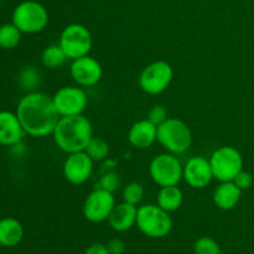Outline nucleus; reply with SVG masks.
Segmentation results:
<instances>
[{"mask_svg": "<svg viewBox=\"0 0 254 254\" xmlns=\"http://www.w3.org/2000/svg\"><path fill=\"white\" fill-rule=\"evenodd\" d=\"M16 114L27 135L44 138L54 133L60 114L52 97L44 92H29L19 101Z\"/></svg>", "mask_w": 254, "mask_h": 254, "instance_id": "1", "label": "nucleus"}, {"mask_svg": "<svg viewBox=\"0 0 254 254\" xmlns=\"http://www.w3.org/2000/svg\"><path fill=\"white\" fill-rule=\"evenodd\" d=\"M54 141L57 148L66 154L84 151L93 138L92 123L83 114L61 117L55 128Z\"/></svg>", "mask_w": 254, "mask_h": 254, "instance_id": "2", "label": "nucleus"}, {"mask_svg": "<svg viewBox=\"0 0 254 254\" xmlns=\"http://www.w3.org/2000/svg\"><path fill=\"white\" fill-rule=\"evenodd\" d=\"M158 141L168 153L179 155L192 145V131L181 119L168 118L158 127Z\"/></svg>", "mask_w": 254, "mask_h": 254, "instance_id": "3", "label": "nucleus"}, {"mask_svg": "<svg viewBox=\"0 0 254 254\" xmlns=\"http://www.w3.org/2000/svg\"><path fill=\"white\" fill-rule=\"evenodd\" d=\"M11 22L22 34H39L49 24V12L41 2L24 0L15 6Z\"/></svg>", "mask_w": 254, "mask_h": 254, "instance_id": "4", "label": "nucleus"}, {"mask_svg": "<svg viewBox=\"0 0 254 254\" xmlns=\"http://www.w3.org/2000/svg\"><path fill=\"white\" fill-rule=\"evenodd\" d=\"M136 227L149 238H164L173 230L170 213L158 205H143L138 207Z\"/></svg>", "mask_w": 254, "mask_h": 254, "instance_id": "5", "label": "nucleus"}, {"mask_svg": "<svg viewBox=\"0 0 254 254\" xmlns=\"http://www.w3.org/2000/svg\"><path fill=\"white\" fill-rule=\"evenodd\" d=\"M213 176L220 183L233 181L243 170V156L232 145H222L216 149L210 158Z\"/></svg>", "mask_w": 254, "mask_h": 254, "instance_id": "6", "label": "nucleus"}, {"mask_svg": "<svg viewBox=\"0 0 254 254\" xmlns=\"http://www.w3.org/2000/svg\"><path fill=\"white\" fill-rule=\"evenodd\" d=\"M59 45L64 51L67 59L76 60L89 55L93 46V39L88 27L73 22L62 30Z\"/></svg>", "mask_w": 254, "mask_h": 254, "instance_id": "7", "label": "nucleus"}, {"mask_svg": "<svg viewBox=\"0 0 254 254\" xmlns=\"http://www.w3.org/2000/svg\"><path fill=\"white\" fill-rule=\"evenodd\" d=\"M174 78V68L169 62L159 60L143 68L138 78L141 91L150 96H158L169 88Z\"/></svg>", "mask_w": 254, "mask_h": 254, "instance_id": "8", "label": "nucleus"}, {"mask_svg": "<svg viewBox=\"0 0 254 254\" xmlns=\"http://www.w3.org/2000/svg\"><path fill=\"white\" fill-rule=\"evenodd\" d=\"M183 170L184 165L178 156L170 153L159 154L149 165V175L159 188L179 185L183 180Z\"/></svg>", "mask_w": 254, "mask_h": 254, "instance_id": "9", "label": "nucleus"}, {"mask_svg": "<svg viewBox=\"0 0 254 254\" xmlns=\"http://www.w3.org/2000/svg\"><path fill=\"white\" fill-rule=\"evenodd\" d=\"M116 205L114 193L101 188H96L87 195L82 212H83L84 218L89 222L101 223L108 220Z\"/></svg>", "mask_w": 254, "mask_h": 254, "instance_id": "10", "label": "nucleus"}, {"mask_svg": "<svg viewBox=\"0 0 254 254\" xmlns=\"http://www.w3.org/2000/svg\"><path fill=\"white\" fill-rule=\"evenodd\" d=\"M52 101L60 117H71L83 114L88 97L82 87L64 86L52 96Z\"/></svg>", "mask_w": 254, "mask_h": 254, "instance_id": "11", "label": "nucleus"}, {"mask_svg": "<svg viewBox=\"0 0 254 254\" xmlns=\"http://www.w3.org/2000/svg\"><path fill=\"white\" fill-rule=\"evenodd\" d=\"M94 168V161L86 151L67 154L66 160L62 165V173L67 183L79 186L89 180Z\"/></svg>", "mask_w": 254, "mask_h": 254, "instance_id": "12", "label": "nucleus"}, {"mask_svg": "<svg viewBox=\"0 0 254 254\" xmlns=\"http://www.w3.org/2000/svg\"><path fill=\"white\" fill-rule=\"evenodd\" d=\"M72 79L79 87H93L101 82L103 77V67L101 62L91 55L72 60L69 66Z\"/></svg>", "mask_w": 254, "mask_h": 254, "instance_id": "13", "label": "nucleus"}, {"mask_svg": "<svg viewBox=\"0 0 254 254\" xmlns=\"http://www.w3.org/2000/svg\"><path fill=\"white\" fill-rule=\"evenodd\" d=\"M183 179L192 189H205L210 185L215 179L210 159H206L205 156H193L189 159L184 165Z\"/></svg>", "mask_w": 254, "mask_h": 254, "instance_id": "14", "label": "nucleus"}, {"mask_svg": "<svg viewBox=\"0 0 254 254\" xmlns=\"http://www.w3.org/2000/svg\"><path fill=\"white\" fill-rule=\"evenodd\" d=\"M25 134L16 112L0 111V145L11 148L21 143Z\"/></svg>", "mask_w": 254, "mask_h": 254, "instance_id": "15", "label": "nucleus"}, {"mask_svg": "<svg viewBox=\"0 0 254 254\" xmlns=\"http://www.w3.org/2000/svg\"><path fill=\"white\" fill-rule=\"evenodd\" d=\"M128 140L134 148L140 150L150 148L158 140V127L149 119H140L129 129Z\"/></svg>", "mask_w": 254, "mask_h": 254, "instance_id": "16", "label": "nucleus"}, {"mask_svg": "<svg viewBox=\"0 0 254 254\" xmlns=\"http://www.w3.org/2000/svg\"><path fill=\"white\" fill-rule=\"evenodd\" d=\"M136 215H138V206L123 201L114 206L107 221L112 230L116 232H126L136 225Z\"/></svg>", "mask_w": 254, "mask_h": 254, "instance_id": "17", "label": "nucleus"}, {"mask_svg": "<svg viewBox=\"0 0 254 254\" xmlns=\"http://www.w3.org/2000/svg\"><path fill=\"white\" fill-rule=\"evenodd\" d=\"M242 192L243 191L233 181H223L213 191V203L220 210H233L240 203Z\"/></svg>", "mask_w": 254, "mask_h": 254, "instance_id": "18", "label": "nucleus"}, {"mask_svg": "<svg viewBox=\"0 0 254 254\" xmlns=\"http://www.w3.org/2000/svg\"><path fill=\"white\" fill-rule=\"evenodd\" d=\"M24 238V227L21 222L14 217H5L0 220V246L15 247Z\"/></svg>", "mask_w": 254, "mask_h": 254, "instance_id": "19", "label": "nucleus"}, {"mask_svg": "<svg viewBox=\"0 0 254 254\" xmlns=\"http://www.w3.org/2000/svg\"><path fill=\"white\" fill-rule=\"evenodd\" d=\"M183 202L184 193L178 185L160 188L156 196V205L169 213L178 211L183 206Z\"/></svg>", "mask_w": 254, "mask_h": 254, "instance_id": "20", "label": "nucleus"}, {"mask_svg": "<svg viewBox=\"0 0 254 254\" xmlns=\"http://www.w3.org/2000/svg\"><path fill=\"white\" fill-rule=\"evenodd\" d=\"M67 56L62 47L59 44L50 45L45 47L41 54V62L46 68L56 69L64 66V62L67 61Z\"/></svg>", "mask_w": 254, "mask_h": 254, "instance_id": "21", "label": "nucleus"}, {"mask_svg": "<svg viewBox=\"0 0 254 254\" xmlns=\"http://www.w3.org/2000/svg\"><path fill=\"white\" fill-rule=\"evenodd\" d=\"M22 32L12 22L0 25V47L4 50H12L19 46Z\"/></svg>", "mask_w": 254, "mask_h": 254, "instance_id": "22", "label": "nucleus"}, {"mask_svg": "<svg viewBox=\"0 0 254 254\" xmlns=\"http://www.w3.org/2000/svg\"><path fill=\"white\" fill-rule=\"evenodd\" d=\"M17 82L21 89L29 92L36 91V87L40 84V72L34 66H25L17 76Z\"/></svg>", "mask_w": 254, "mask_h": 254, "instance_id": "23", "label": "nucleus"}, {"mask_svg": "<svg viewBox=\"0 0 254 254\" xmlns=\"http://www.w3.org/2000/svg\"><path fill=\"white\" fill-rule=\"evenodd\" d=\"M87 154H88L89 158L96 163V161H103L108 158L109 155V144L107 143L104 139L98 138V136H93V138L89 140L88 145L86 148Z\"/></svg>", "mask_w": 254, "mask_h": 254, "instance_id": "24", "label": "nucleus"}, {"mask_svg": "<svg viewBox=\"0 0 254 254\" xmlns=\"http://www.w3.org/2000/svg\"><path fill=\"white\" fill-rule=\"evenodd\" d=\"M144 193H145L144 186L141 185L140 183L133 181V183H129L128 185L124 186L122 197H123L124 202H128L134 206H138L139 203L143 201Z\"/></svg>", "mask_w": 254, "mask_h": 254, "instance_id": "25", "label": "nucleus"}, {"mask_svg": "<svg viewBox=\"0 0 254 254\" xmlns=\"http://www.w3.org/2000/svg\"><path fill=\"white\" fill-rule=\"evenodd\" d=\"M193 253L195 254H221L220 245L212 237H201L193 243Z\"/></svg>", "mask_w": 254, "mask_h": 254, "instance_id": "26", "label": "nucleus"}, {"mask_svg": "<svg viewBox=\"0 0 254 254\" xmlns=\"http://www.w3.org/2000/svg\"><path fill=\"white\" fill-rule=\"evenodd\" d=\"M119 186H121V178H119V174L114 170L106 171L99 179L98 188L109 191L112 193L116 192Z\"/></svg>", "mask_w": 254, "mask_h": 254, "instance_id": "27", "label": "nucleus"}, {"mask_svg": "<svg viewBox=\"0 0 254 254\" xmlns=\"http://www.w3.org/2000/svg\"><path fill=\"white\" fill-rule=\"evenodd\" d=\"M168 109L163 104H155V106L151 107L148 112V117H146V119H149L156 127H159L164 122L168 121Z\"/></svg>", "mask_w": 254, "mask_h": 254, "instance_id": "28", "label": "nucleus"}, {"mask_svg": "<svg viewBox=\"0 0 254 254\" xmlns=\"http://www.w3.org/2000/svg\"><path fill=\"white\" fill-rule=\"evenodd\" d=\"M233 183H235L242 191L248 190V189L253 185V176L252 174L248 173V171L242 170L237 176H236Z\"/></svg>", "mask_w": 254, "mask_h": 254, "instance_id": "29", "label": "nucleus"}, {"mask_svg": "<svg viewBox=\"0 0 254 254\" xmlns=\"http://www.w3.org/2000/svg\"><path fill=\"white\" fill-rule=\"evenodd\" d=\"M107 248L111 254H123L126 252V245H124L123 241L118 240V238H113V240L109 241Z\"/></svg>", "mask_w": 254, "mask_h": 254, "instance_id": "30", "label": "nucleus"}, {"mask_svg": "<svg viewBox=\"0 0 254 254\" xmlns=\"http://www.w3.org/2000/svg\"><path fill=\"white\" fill-rule=\"evenodd\" d=\"M84 254H111V253H109L107 246L102 245V243H94V245L89 246V247L84 251Z\"/></svg>", "mask_w": 254, "mask_h": 254, "instance_id": "31", "label": "nucleus"}, {"mask_svg": "<svg viewBox=\"0 0 254 254\" xmlns=\"http://www.w3.org/2000/svg\"><path fill=\"white\" fill-rule=\"evenodd\" d=\"M0 1H1V0H0Z\"/></svg>", "mask_w": 254, "mask_h": 254, "instance_id": "32", "label": "nucleus"}]
</instances>
